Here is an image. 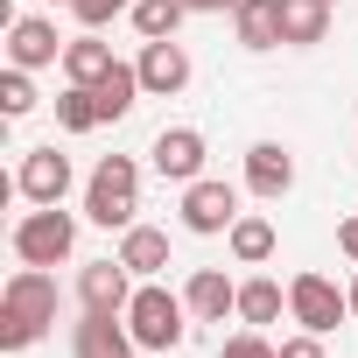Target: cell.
Returning a JSON list of instances; mask_svg holds the SVG:
<instances>
[{
	"label": "cell",
	"mask_w": 358,
	"mask_h": 358,
	"mask_svg": "<svg viewBox=\"0 0 358 358\" xmlns=\"http://www.w3.org/2000/svg\"><path fill=\"white\" fill-rule=\"evenodd\" d=\"M57 323V281L43 267H22L8 281V295H0V344L8 351H29L43 330Z\"/></svg>",
	"instance_id": "obj_1"
},
{
	"label": "cell",
	"mask_w": 358,
	"mask_h": 358,
	"mask_svg": "<svg viewBox=\"0 0 358 358\" xmlns=\"http://www.w3.org/2000/svg\"><path fill=\"white\" fill-rule=\"evenodd\" d=\"M134 197H141V176H134V162L127 155H106L99 169H92V190H85V211H92V225H134Z\"/></svg>",
	"instance_id": "obj_2"
},
{
	"label": "cell",
	"mask_w": 358,
	"mask_h": 358,
	"mask_svg": "<svg viewBox=\"0 0 358 358\" xmlns=\"http://www.w3.org/2000/svg\"><path fill=\"white\" fill-rule=\"evenodd\" d=\"M127 330H134V344H148V351H169L176 337H183V302H176L169 288H134V302H127Z\"/></svg>",
	"instance_id": "obj_3"
},
{
	"label": "cell",
	"mask_w": 358,
	"mask_h": 358,
	"mask_svg": "<svg viewBox=\"0 0 358 358\" xmlns=\"http://www.w3.org/2000/svg\"><path fill=\"white\" fill-rule=\"evenodd\" d=\"M71 246H78V225H71V211H57V204H43V211H29V218L15 225V253H22L29 267H57Z\"/></svg>",
	"instance_id": "obj_4"
},
{
	"label": "cell",
	"mask_w": 358,
	"mask_h": 358,
	"mask_svg": "<svg viewBox=\"0 0 358 358\" xmlns=\"http://www.w3.org/2000/svg\"><path fill=\"white\" fill-rule=\"evenodd\" d=\"M288 309H295V323H302V330H316V337H323V330H337V316L351 309V295H337L323 274H295Z\"/></svg>",
	"instance_id": "obj_5"
},
{
	"label": "cell",
	"mask_w": 358,
	"mask_h": 358,
	"mask_svg": "<svg viewBox=\"0 0 358 358\" xmlns=\"http://www.w3.org/2000/svg\"><path fill=\"white\" fill-rule=\"evenodd\" d=\"M183 225H190V232H232V225H239V190H232V183H190Z\"/></svg>",
	"instance_id": "obj_6"
},
{
	"label": "cell",
	"mask_w": 358,
	"mask_h": 358,
	"mask_svg": "<svg viewBox=\"0 0 358 358\" xmlns=\"http://www.w3.org/2000/svg\"><path fill=\"white\" fill-rule=\"evenodd\" d=\"M127 274H134L127 260H99V267H85V274H78L85 309H92V316H120V309L134 302V295H127Z\"/></svg>",
	"instance_id": "obj_7"
},
{
	"label": "cell",
	"mask_w": 358,
	"mask_h": 358,
	"mask_svg": "<svg viewBox=\"0 0 358 358\" xmlns=\"http://www.w3.org/2000/svg\"><path fill=\"white\" fill-rule=\"evenodd\" d=\"M134 71H141V92H162V99L190 85V57H183V43H176V36H169V43H148Z\"/></svg>",
	"instance_id": "obj_8"
},
{
	"label": "cell",
	"mask_w": 358,
	"mask_h": 358,
	"mask_svg": "<svg viewBox=\"0 0 358 358\" xmlns=\"http://www.w3.org/2000/svg\"><path fill=\"white\" fill-rule=\"evenodd\" d=\"M155 169L176 176V183H197V169H204V134L197 127H169L155 141Z\"/></svg>",
	"instance_id": "obj_9"
},
{
	"label": "cell",
	"mask_w": 358,
	"mask_h": 358,
	"mask_svg": "<svg viewBox=\"0 0 358 358\" xmlns=\"http://www.w3.org/2000/svg\"><path fill=\"white\" fill-rule=\"evenodd\" d=\"M64 190H71V162H64L57 148H36V155L22 162V197H36V204H64Z\"/></svg>",
	"instance_id": "obj_10"
},
{
	"label": "cell",
	"mask_w": 358,
	"mask_h": 358,
	"mask_svg": "<svg viewBox=\"0 0 358 358\" xmlns=\"http://www.w3.org/2000/svg\"><path fill=\"white\" fill-rule=\"evenodd\" d=\"M78 358H134V330H120L113 316H92L78 323Z\"/></svg>",
	"instance_id": "obj_11"
},
{
	"label": "cell",
	"mask_w": 358,
	"mask_h": 358,
	"mask_svg": "<svg viewBox=\"0 0 358 358\" xmlns=\"http://www.w3.org/2000/svg\"><path fill=\"white\" fill-rule=\"evenodd\" d=\"M246 183H253L260 197H281V190L295 183V162H288V148H274V141H260V148L246 155Z\"/></svg>",
	"instance_id": "obj_12"
},
{
	"label": "cell",
	"mask_w": 358,
	"mask_h": 358,
	"mask_svg": "<svg viewBox=\"0 0 358 358\" xmlns=\"http://www.w3.org/2000/svg\"><path fill=\"white\" fill-rule=\"evenodd\" d=\"M239 43H246V50L288 43V29H281V0H239Z\"/></svg>",
	"instance_id": "obj_13"
},
{
	"label": "cell",
	"mask_w": 358,
	"mask_h": 358,
	"mask_svg": "<svg viewBox=\"0 0 358 358\" xmlns=\"http://www.w3.org/2000/svg\"><path fill=\"white\" fill-rule=\"evenodd\" d=\"M8 57H15L22 71L57 64V29H50V22H36V15H22V22H15V36H8Z\"/></svg>",
	"instance_id": "obj_14"
},
{
	"label": "cell",
	"mask_w": 358,
	"mask_h": 358,
	"mask_svg": "<svg viewBox=\"0 0 358 358\" xmlns=\"http://www.w3.org/2000/svg\"><path fill=\"white\" fill-rule=\"evenodd\" d=\"M134 92H141V71H134V64H113V71L92 85V99H99V120H127V113H134Z\"/></svg>",
	"instance_id": "obj_15"
},
{
	"label": "cell",
	"mask_w": 358,
	"mask_h": 358,
	"mask_svg": "<svg viewBox=\"0 0 358 358\" xmlns=\"http://www.w3.org/2000/svg\"><path fill=\"white\" fill-rule=\"evenodd\" d=\"M190 309H197L204 323H225V309H239V288H232L218 267H204V274H190Z\"/></svg>",
	"instance_id": "obj_16"
},
{
	"label": "cell",
	"mask_w": 358,
	"mask_h": 358,
	"mask_svg": "<svg viewBox=\"0 0 358 358\" xmlns=\"http://www.w3.org/2000/svg\"><path fill=\"white\" fill-rule=\"evenodd\" d=\"M120 260H127L134 274H162V267H169V239H162L155 225H127V239H120Z\"/></svg>",
	"instance_id": "obj_17"
},
{
	"label": "cell",
	"mask_w": 358,
	"mask_h": 358,
	"mask_svg": "<svg viewBox=\"0 0 358 358\" xmlns=\"http://www.w3.org/2000/svg\"><path fill=\"white\" fill-rule=\"evenodd\" d=\"M281 29H288V43H323L330 0H281Z\"/></svg>",
	"instance_id": "obj_18"
},
{
	"label": "cell",
	"mask_w": 358,
	"mask_h": 358,
	"mask_svg": "<svg viewBox=\"0 0 358 358\" xmlns=\"http://www.w3.org/2000/svg\"><path fill=\"white\" fill-rule=\"evenodd\" d=\"M183 15H190V0H134V29H141L148 43H169Z\"/></svg>",
	"instance_id": "obj_19"
},
{
	"label": "cell",
	"mask_w": 358,
	"mask_h": 358,
	"mask_svg": "<svg viewBox=\"0 0 358 358\" xmlns=\"http://www.w3.org/2000/svg\"><path fill=\"white\" fill-rule=\"evenodd\" d=\"M64 71H71V85H99L113 71V50L92 43V36H78V43H64Z\"/></svg>",
	"instance_id": "obj_20"
},
{
	"label": "cell",
	"mask_w": 358,
	"mask_h": 358,
	"mask_svg": "<svg viewBox=\"0 0 358 358\" xmlns=\"http://www.w3.org/2000/svg\"><path fill=\"white\" fill-rule=\"evenodd\" d=\"M232 253H239L246 267L267 260V253H274V225H267V218H239V225H232Z\"/></svg>",
	"instance_id": "obj_21"
},
{
	"label": "cell",
	"mask_w": 358,
	"mask_h": 358,
	"mask_svg": "<svg viewBox=\"0 0 358 358\" xmlns=\"http://www.w3.org/2000/svg\"><path fill=\"white\" fill-rule=\"evenodd\" d=\"M239 316H246V323H274V316H281V288H274V281H246V288H239Z\"/></svg>",
	"instance_id": "obj_22"
},
{
	"label": "cell",
	"mask_w": 358,
	"mask_h": 358,
	"mask_svg": "<svg viewBox=\"0 0 358 358\" xmlns=\"http://www.w3.org/2000/svg\"><path fill=\"white\" fill-rule=\"evenodd\" d=\"M57 120H64L71 134H85V127H99V99H92V85H78V92H64V99H57Z\"/></svg>",
	"instance_id": "obj_23"
},
{
	"label": "cell",
	"mask_w": 358,
	"mask_h": 358,
	"mask_svg": "<svg viewBox=\"0 0 358 358\" xmlns=\"http://www.w3.org/2000/svg\"><path fill=\"white\" fill-rule=\"evenodd\" d=\"M0 106H8V120H22V113L36 106V92H29V78H22V64H15L8 78H0Z\"/></svg>",
	"instance_id": "obj_24"
},
{
	"label": "cell",
	"mask_w": 358,
	"mask_h": 358,
	"mask_svg": "<svg viewBox=\"0 0 358 358\" xmlns=\"http://www.w3.org/2000/svg\"><path fill=\"white\" fill-rule=\"evenodd\" d=\"M71 8H78V22H85V29H99V22H113V15L127 8V0H71Z\"/></svg>",
	"instance_id": "obj_25"
},
{
	"label": "cell",
	"mask_w": 358,
	"mask_h": 358,
	"mask_svg": "<svg viewBox=\"0 0 358 358\" xmlns=\"http://www.w3.org/2000/svg\"><path fill=\"white\" fill-rule=\"evenodd\" d=\"M218 358H281V351H274L267 337H232V344H225Z\"/></svg>",
	"instance_id": "obj_26"
},
{
	"label": "cell",
	"mask_w": 358,
	"mask_h": 358,
	"mask_svg": "<svg viewBox=\"0 0 358 358\" xmlns=\"http://www.w3.org/2000/svg\"><path fill=\"white\" fill-rule=\"evenodd\" d=\"M281 358H323V344H316V330H309V337H288V344H281Z\"/></svg>",
	"instance_id": "obj_27"
},
{
	"label": "cell",
	"mask_w": 358,
	"mask_h": 358,
	"mask_svg": "<svg viewBox=\"0 0 358 358\" xmlns=\"http://www.w3.org/2000/svg\"><path fill=\"white\" fill-rule=\"evenodd\" d=\"M337 246H344V253L358 260V218H344V225H337Z\"/></svg>",
	"instance_id": "obj_28"
},
{
	"label": "cell",
	"mask_w": 358,
	"mask_h": 358,
	"mask_svg": "<svg viewBox=\"0 0 358 358\" xmlns=\"http://www.w3.org/2000/svg\"><path fill=\"white\" fill-rule=\"evenodd\" d=\"M190 8H204V15H211V8H239V0H190Z\"/></svg>",
	"instance_id": "obj_29"
},
{
	"label": "cell",
	"mask_w": 358,
	"mask_h": 358,
	"mask_svg": "<svg viewBox=\"0 0 358 358\" xmlns=\"http://www.w3.org/2000/svg\"><path fill=\"white\" fill-rule=\"evenodd\" d=\"M351 316H358V281H351Z\"/></svg>",
	"instance_id": "obj_30"
}]
</instances>
